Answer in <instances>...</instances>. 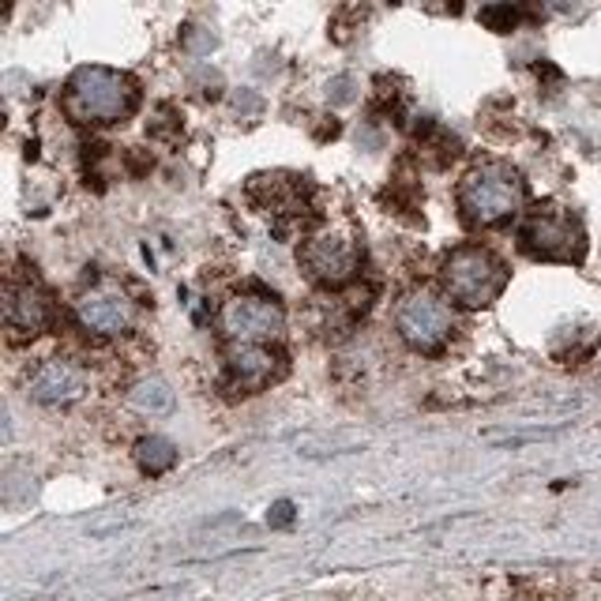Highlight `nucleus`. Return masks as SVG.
Instances as JSON below:
<instances>
[{
  "label": "nucleus",
  "mask_w": 601,
  "mask_h": 601,
  "mask_svg": "<svg viewBox=\"0 0 601 601\" xmlns=\"http://www.w3.org/2000/svg\"><path fill=\"white\" fill-rule=\"evenodd\" d=\"M282 309L274 301H263V298H230L222 304V331L226 339L234 342H248V346H260V342L274 339L282 331Z\"/></svg>",
  "instance_id": "nucleus-6"
},
{
  "label": "nucleus",
  "mask_w": 601,
  "mask_h": 601,
  "mask_svg": "<svg viewBox=\"0 0 601 601\" xmlns=\"http://www.w3.org/2000/svg\"><path fill=\"white\" fill-rule=\"evenodd\" d=\"M75 320L94 335H121L132 323V301L113 290H91L75 301Z\"/></svg>",
  "instance_id": "nucleus-8"
},
{
  "label": "nucleus",
  "mask_w": 601,
  "mask_h": 601,
  "mask_svg": "<svg viewBox=\"0 0 601 601\" xmlns=\"http://www.w3.org/2000/svg\"><path fill=\"white\" fill-rule=\"evenodd\" d=\"M234 110L241 113V117H260L263 99H260L256 91H237V94H234Z\"/></svg>",
  "instance_id": "nucleus-16"
},
{
  "label": "nucleus",
  "mask_w": 601,
  "mask_h": 601,
  "mask_svg": "<svg viewBox=\"0 0 601 601\" xmlns=\"http://www.w3.org/2000/svg\"><path fill=\"white\" fill-rule=\"evenodd\" d=\"M508 286V267L496 260L485 248H455L444 260V290L452 293V301L466 304V309H485L504 293Z\"/></svg>",
  "instance_id": "nucleus-3"
},
{
  "label": "nucleus",
  "mask_w": 601,
  "mask_h": 601,
  "mask_svg": "<svg viewBox=\"0 0 601 601\" xmlns=\"http://www.w3.org/2000/svg\"><path fill=\"white\" fill-rule=\"evenodd\" d=\"M398 331L414 350H441L444 339L452 335V309L428 290L406 293L398 304Z\"/></svg>",
  "instance_id": "nucleus-5"
},
{
  "label": "nucleus",
  "mask_w": 601,
  "mask_h": 601,
  "mask_svg": "<svg viewBox=\"0 0 601 601\" xmlns=\"http://www.w3.org/2000/svg\"><path fill=\"white\" fill-rule=\"evenodd\" d=\"M226 372H230V384L237 391H263L279 376V358L263 346H248V342H237L226 354Z\"/></svg>",
  "instance_id": "nucleus-9"
},
{
  "label": "nucleus",
  "mask_w": 601,
  "mask_h": 601,
  "mask_svg": "<svg viewBox=\"0 0 601 601\" xmlns=\"http://www.w3.org/2000/svg\"><path fill=\"white\" fill-rule=\"evenodd\" d=\"M328 99L335 102V106L354 102V75H335V80L328 83Z\"/></svg>",
  "instance_id": "nucleus-15"
},
{
  "label": "nucleus",
  "mask_w": 601,
  "mask_h": 601,
  "mask_svg": "<svg viewBox=\"0 0 601 601\" xmlns=\"http://www.w3.org/2000/svg\"><path fill=\"white\" fill-rule=\"evenodd\" d=\"M128 403L136 406L139 414L158 417V414H169V410H174V391H169L166 380L147 376V380H139V384L128 391Z\"/></svg>",
  "instance_id": "nucleus-12"
},
{
  "label": "nucleus",
  "mask_w": 601,
  "mask_h": 601,
  "mask_svg": "<svg viewBox=\"0 0 601 601\" xmlns=\"http://www.w3.org/2000/svg\"><path fill=\"white\" fill-rule=\"evenodd\" d=\"M4 320L19 335H38L50 323V301L34 282H12L4 293Z\"/></svg>",
  "instance_id": "nucleus-10"
},
{
  "label": "nucleus",
  "mask_w": 601,
  "mask_h": 601,
  "mask_svg": "<svg viewBox=\"0 0 601 601\" xmlns=\"http://www.w3.org/2000/svg\"><path fill=\"white\" fill-rule=\"evenodd\" d=\"M136 459L147 474H166L177 463V447L166 436H143L136 444Z\"/></svg>",
  "instance_id": "nucleus-13"
},
{
  "label": "nucleus",
  "mask_w": 601,
  "mask_h": 601,
  "mask_svg": "<svg viewBox=\"0 0 601 601\" xmlns=\"http://www.w3.org/2000/svg\"><path fill=\"white\" fill-rule=\"evenodd\" d=\"M519 241L530 256L538 260H560V263H579L587 256V234L579 226V218L564 211H538L522 222Z\"/></svg>",
  "instance_id": "nucleus-4"
},
{
  "label": "nucleus",
  "mask_w": 601,
  "mask_h": 601,
  "mask_svg": "<svg viewBox=\"0 0 601 601\" xmlns=\"http://www.w3.org/2000/svg\"><path fill=\"white\" fill-rule=\"evenodd\" d=\"M83 395V372L72 369L69 361H50L34 372L31 380V398L34 403H45V406H61V403H72V398Z\"/></svg>",
  "instance_id": "nucleus-11"
},
{
  "label": "nucleus",
  "mask_w": 601,
  "mask_h": 601,
  "mask_svg": "<svg viewBox=\"0 0 601 601\" xmlns=\"http://www.w3.org/2000/svg\"><path fill=\"white\" fill-rule=\"evenodd\" d=\"M290 519H293V504L290 500H279L271 508V515H267V522H271V527H286Z\"/></svg>",
  "instance_id": "nucleus-18"
},
{
  "label": "nucleus",
  "mask_w": 601,
  "mask_h": 601,
  "mask_svg": "<svg viewBox=\"0 0 601 601\" xmlns=\"http://www.w3.org/2000/svg\"><path fill=\"white\" fill-rule=\"evenodd\" d=\"M481 23L489 27V31L496 34H508L515 31V23H519V8H511V4H489V8H481Z\"/></svg>",
  "instance_id": "nucleus-14"
},
{
  "label": "nucleus",
  "mask_w": 601,
  "mask_h": 601,
  "mask_svg": "<svg viewBox=\"0 0 601 601\" xmlns=\"http://www.w3.org/2000/svg\"><path fill=\"white\" fill-rule=\"evenodd\" d=\"M139 102V91L132 75H124L106 64H87L75 69L69 80V94H64V113L75 124H113L124 121Z\"/></svg>",
  "instance_id": "nucleus-1"
},
{
  "label": "nucleus",
  "mask_w": 601,
  "mask_h": 601,
  "mask_svg": "<svg viewBox=\"0 0 601 601\" xmlns=\"http://www.w3.org/2000/svg\"><path fill=\"white\" fill-rule=\"evenodd\" d=\"M215 42L218 38L211 31H204V27H188V34H185V45L193 53H207V50H215Z\"/></svg>",
  "instance_id": "nucleus-17"
},
{
  "label": "nucleus",
  "mask_w": 601,
  "mask_h": 601,
  "mask_svg": "<svg viewBox=\"0 0 601 601\" xmlns=\"http://www.w3.org/2000/svg\"><path fill=\"white\" fill-rule=\"evenodd\" d=\"M358 263L361 256L354 241H346L339 234H323L301 245V267L309 271V279H317L323 286H346L354 279Z\"/></svg>",
  "instance_id": "nucleus-7"
},
{
  "label": "nucleus",
  "mask_w": 601,
  "mask_h": 601,
  "mask_svg": "<svg viewBox=\"0 0 601 601\" xmlns=\"http://www.w3.org/2000/svg\"><path fill=\"white\" fill-rule=\"evenodd\" d=\"M527 204V180L508 162H481L459 185V207L470 226H496Z\"/></svg>",
  "instance_id": "nucleus-2"
}]
</instances>
